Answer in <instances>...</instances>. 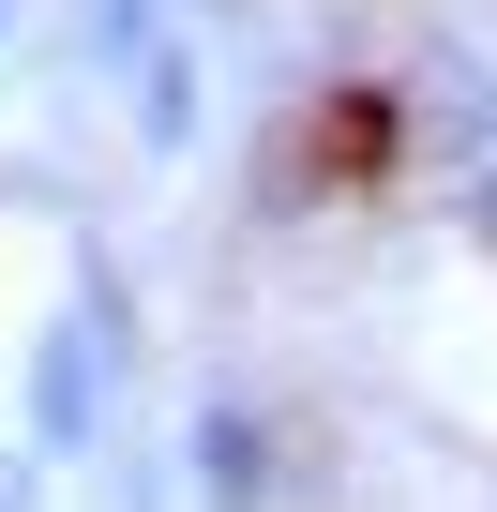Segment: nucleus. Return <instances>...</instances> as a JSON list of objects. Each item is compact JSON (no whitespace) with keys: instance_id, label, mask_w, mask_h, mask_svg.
Segmentation results:
<instances>
[{"instance_id":"f257e3e1","label":"nucleus","mask_w":497,"mask_h":512,"mask_svg":"<svg viewBox=\"0 0 497 512\" xmlns=\"http://www.w3.org/2000/svg\"><path fill=\"white\" fill-rule=\"evenodd\" d=\"M196 437H211V497H257V482H272V422H241V407H211Z\"/></svg>"},{"instance_id":"f03ea898","label":"nucleus","mask_w":497,"mask_h":512,"mask_svg":"<svg viewBox=\"0 0 497 512\" xmlns=\"http://www.w3.org/2000/svg\"><path fill=\"white\" fill-rule=\"evenodd\" d=\"M482 241H497V166H482Z\"/></svg>"}]
</instances>
